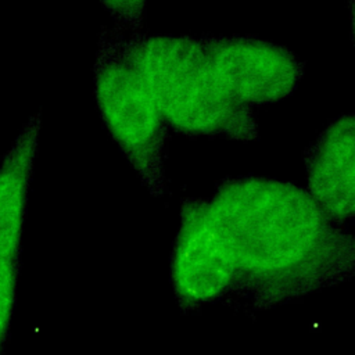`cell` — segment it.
<instances>
[{
	"instance_id": "1",
	"label": "cell",
	"mask_w": 355,
	"mask_h": 355,
	"mask_svg": "<svg viewBox=\"0 0 355 355\" xmlns=\"http://www.w3.org/2000/svg\"><path fill=\"white\" fill-rule=\"evenodd\" d=\"M207 202L236 270L234 288L257 301L302 295L354 272V237L293 183L230 179Z\"/></svg>"
},
{
	"instance_id": "2",
	"label": "cell",
	"mask_w": 355,
	"mask_h": 355,
	"mask_svg": "<svg viewBox=\"0 0 355 355\" xmlns=\"http://www.w3.org/2000/svg\"><path fill=\"white\" fill-rule=\"evenodd\" d=\"M123 50L144 78L165 122L175 129L237 140L258 137L251 107L234 100L220 85L200 40L150 36L123 40Z\"/></svg>"
},
{
	"instance_id": "3",
	"label": "cell",
	"mask_w": 355,
	"mask_h": 355,
	"mask_svg": "<svg viewBox=\"0 0 355 355\" xmlns=\"http://www.w3.org/2000/svg\"><path fill=\"white\" fill-rule=\"evenodd\" d=\"M94 85L111 135L148 191L161 196L165 191L162 153L166 125L144 78L126 57L123 39H101Z\"/></svg>"
},
{
	"instance_id": "4",
	"label": "cell",
	"mask_w": 355,
	"mask_h": 355,
	"mask_svg": "<svg viewBox=\"0 0 355 355\" xmlns=\"http://www.w3.org/2000/svg\"><path fill=\"white\" fill-rule=\"evenodd\" d=\"M201 44L226 92L239 103L266 104L288 96L302 67L287 49L252 37H205Z\"/></svg>"
},
{
	"instance_id": "5",
	"label": "cell",
	"mask_w": 355,
	"mask_h": 355,
	"mask_svg": "<svg viewBox=\"0 0 355 355\" xmlns=\"http://www.w3.org/2000/svg\"><path fill=\"white\" fill-rule=\"evenodd\" d=\"M172 282L179 300L197 305L236 287V270L207 200H184L172 255Z\"/></svg>"
},
{
	"instance_id": "6",
	"label": "cell",
	"mask_w": 355,
	"mask_h": 355,
	"mask_svg": "<svg viewBox=\"0 0 355 355\" xmlns=\"http://www.w3.org/2000/svg\"><path fill=\"white\" fill-rule=\"evenodd\" d=\"M309 196L334 222L352 218L355 211V119H336L305 157Z\"/></svg>"
},
{
	"instance_id": "7",
	"label": "cell",
	"mask_w": 355,
	"mask_h": 355,
	"mask_svg": "<svg viewBox=\"0 0 355 355\" xmlns=\"http://www.w3.org/2000/svg\"><path fill=\"white\" fill-rule=\"evenodd\" d=\"M40 119L32 116L0 165V259H18Z\"/></svg>"
},
{
	"instance_id": "8",
	"label": "cell",
	"mask_w": 355,
	"mask_h": 355,
	"mask_svg": "<svg viewBox=\"0 0 355 355\" xmlns=\"http://www.w3.org/2000/svg\"><path fill=\"white\" fill-rule=\"evenodd\" d=\"M17 259H0V352L3 349L12 315L17 286Z\"/></svg>"
},
{
	"instance_id": "9",
	"label": "cell",
	"mask_w": 355,
	"mask_h": 355,
	"mask_svg": "<svg viewBox=\"0 0 355 355\" xmlns=\"http://www.w3.org/2000/svg\"><path fill=\"white\" fill-rule=\"evenodd\" d=\"M104 4L110 7L114 14H118L125 21H133L140 17L144 7L143 1H108Z\"/></svg>"
}]
</instances>
